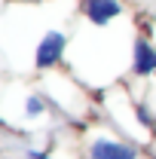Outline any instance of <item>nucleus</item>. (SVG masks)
Instances as JSON below:
<instances>
[{
  "label": "nucleus",
  "mask_w": 156,
  "mask_h": 159,
  "mask_svg": "<svg viewBox=\"0 0 156 159\" xmlns=\"http://www.w3.org/2000/svg\"><path fill=\"white\" fill-rule=\"evenodd\" d=\"M132 70H135L138 77H150V74H156V49L147 43V40H138V43H135Z\"/></svg>",
  "instance_id": "nucleus-4"
},
{
  "label": "nucleus",
  "mask_w": 156,
  "mask_h": 159,
  "mask_svg": "<svg viewBox=\"0 0 156 159\" xmlns=\"http://www.w3.org/2000/svg\"><path fill=\"white\" fill-rule=\"evenodd\" d=\"M64 46H67L64 34H58V31H49V34H46V37L37 43V52H34V64H37L40 70H46V67L58 64V61H61V55H64Z\"/></svg>",
  "instance_id": "nucleus-1"
},
{
  "label": "nucleus",
  "mask_w": 156,
  "mask_h": 159,
  "mask_svg": "<svg viewBox=\"0 0 156 159\" xmlns=\"http://www.w3.org/2000/svg\"><path fill=\"white\" fill-rule=\"evenodd\" d=\"M28 116H40L43 113V101L40 98H28V110H25Z\"/></svg>",
  "instance_id": "nucleus-5"
},
{
  "label": "nucleus",
  "mask_w": 156,
  "mask_h": 159,
  "mask_svg": "<svg viewBox=\"0 0 156 159\" xmlns=\"http://www.w3.org/2000/svg\"><path fill=\"white\" fill-rule=\"evenodd\" d=\"M28 159H49L46 153H40V150H28Z\"/></svg>",
  "instance_id": "nucleus-6"
},
{
  "label": "nucleus",
  "mask_w": 156,
  "mask_h": 159,
  "mask_svg": "<svg viewBox=\"0 0 156 159\" xmlns=\"http://www.w3.org/2000/svg\"><path fill=\"white\" fill-rule=\"evenodd\" d=\"M89 156L92 159H135V150L129 144H119V141H107L98 138L92 147H89Z\"/></svg>",
  "instance_id": "nucleus-3"
},
{
  "label": "nucleus",
  "mask_w": 156,
  "mask_h": 159,
  "mask_svg": "<svg viewBox=\"0 0 156 159\" xmlns=\"http://www.w3.org/2000/svg\"><path fill=\"white\" fill-rule=\"evenodd\" d=\"M86 19L98 25V28H104V25H110V21L122 16V3L119 0H86Z\"/></svg>",
  "instance_id": "nucleus-2"
}]
</instances>
